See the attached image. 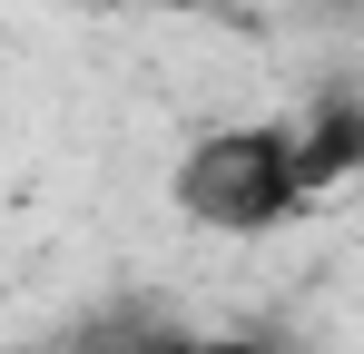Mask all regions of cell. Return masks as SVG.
I'll use <instances>...</instances> for the list:
<instances>
[{
    "label": "cell",
    "mask_w": 364,
    "mask_h": 354,
    "mask_svg": "<svg viewBox=\"0 0 364 354\" xmlns=\"http://www.w3.org/2000/svg\"><path fill=\"white\" fill-rule=\"evenodd\" d=\"M79 10H148V20H197L207 0H79Z\"/></svg>",
    "instance_id": "cell-3"
},
{
    "label": "cell",
    "mask_w": 364,
    "mask_h": 354,
    "mask_svg": "<svg viewBox=\"0 0 364 354\" xmlns=\"http://www.w3.org/2000/svg\"><path fill=\"white\" fill-rule=\"evenodd\" d=\"M158 354H296V345H276V335H168Z\"/></svg>",
    "instance_id": "cell-2"
},
{
    "label": "cell",
    "mask_w": 364,
    "mask_h": 354,
    "mask_svg": "<svg viewBox=\"0 0 364 354\" xmlns=\"http://www.w3.org/2000/svg\"><path fill=\"white\" fill-rule=\"evenodd\" d=\"M315 197H325V168H315L305 109L227 118V128L187 138L178 168H168V207L197 236H276V227H296Z\"/></svg>",
    "instance_id": "cell-1"
}]
</instances>
